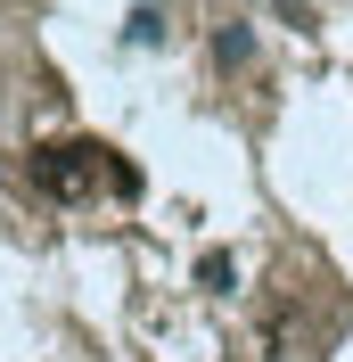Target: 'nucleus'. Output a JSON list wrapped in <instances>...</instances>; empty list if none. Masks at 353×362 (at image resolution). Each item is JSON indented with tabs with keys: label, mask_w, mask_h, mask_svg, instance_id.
Masks as SVG:
<instances>
[{
	"label": "nucleus",
	"mask_w": 353,
	"mask_h": 362,
	"mask_svg": "<svg viewBox=\"0 0 353 362\" xmlns=\"http://www.w3.org/2000/svg\"><path fill=\"white\" fill-rule=\"evenodd\" d=\"M271 8H280L287 25H304V17H312V0H271Z\"/></svg>",
	"instance_id": "3"
},
{
	"label": "nucleus",
	"mask_w": 353,
	"mask_h": 362,
	"mask_svg": "<svg viewBox=\"0 0 353 362\" xmlns=\"http://www.w3.org/2000/svg\"><path fill=\"white\" fill-rule=\"evenodd\" d=\"M214 58H222L230 74H239V66H255V33H239V25H222V33H214Z\"/></svg>",
	"instance_id": "2"
},
{
	"label": "nucleus",
	"mask_w": 353,
	"mask_h": 362,
	"mask_svg": "<svg viewBox=\"0 0 353 362\" xmlns=\"http://www.w3.org/2000/svg\"><path fill=\"white\" fill-rule=\"evenodd\" d=\"M33 181L58 206H90L99 189H140V173L115 157L107 140H49V148H33Z\"/></svg>",
	"instance_id": "1"
}]
</instances>
